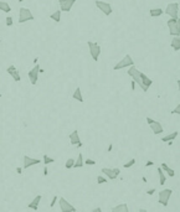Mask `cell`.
I'll return each mask as SVG.
<instances>
[{"mask_svg":"<svg viewBox=\"0 0 180 212\" xmlns=\"http://www.w3.org/2000/svg\"><path fill=\"white\" fill-rule=\"evenodd\" d=\"M169 34L171 36H180V19H169L167 21Z\"/></svg>","mask_w":180,"mask_h":212,"instance_id":"6da1fadb","label":"cell"},{"mask_svg":"<svg viewBox=\"0 0 180 212\" xmlns=\"http://www.w3.org/2000/svg\"><path fill=\"white\" fill-rule=\"evenodd\" d=\"M87 46H88V50H89V53H91L93 61H98L100 56H101V46L97 44V42H93V41H87Z\"/></svg>","mask_w":180,"mask_h":212,"instance_id":"7a4b0ae2","label":"cell"},{"mask_svg":"<svg viewBox=\"0 0 180 212\" xmlns=\"http://www.w3.org/2000/svg\"><path fill=\"white\" fill-rule=\"evenodd\" d=\"M133 65H134V61H133V58H132V56H130V55H126L119 62L116 63L114 67H113V69L118 71V69H122V68H128V67L133 66Z\"/></svg>","mask_w":180,"mask_h":212,"instance_id":"3957f363","label":"cell"},{"mask_svg":"<svg viewBox=\"0 0 180 212\" xmlns=\"http://www.w3.org/2000/svg\"><path fill=\"white\" fill-rule=\"evenodd\" d=\"M34 19H35V16L32 15L30 9H27V8L19 9V24H24L26 21H31Z\"/></svg>","mask_w":180,"mask_h":212,"instance_id":"277c9868","label":"cell"},{"mask_svg":"<svg viewBox=\"0 0 180 212\" xmlns=\"http://www.w3.org/2000/svg\"><path fill=\"white\" fill-rule=\"evenodd\" d=\"M171 194H173V190L171 189H164V190H162V191L158 194V202L162 203L164 207H167L168 206V202H169L170 197H171Z\"/></svg>","mask_w":180,"mask_h":212,"instance_id":"5b68a950","label":"cell"},{"mask_svg":"<svg viewBox=\"0 0 180 212\" xmlns=\"http://www.w3.org/2000/svg\"><path fill=\"white\" fill-rule=\"evenodd\" d=\"M179 9H180V5L179 3H170L167 5L164 12L169 15L171 19H178L179 18Z\"/></svg>","mask_w":180,"mask_h":212,"instance_id":"8992f818","label":"cell"},{"mask_svg":"<svg viewBox=\"0 0 180 212\" xmlns=\"http://www.w3.org/2000/svg\"><path fill=\"white\" fill-rule=\"evenodd\" d=\"M94 4H96V6L105 15H107V16H109L110 14L113 12V10H112V5H110L109 3H107V1H103V0H96L94 1Z\"/></svg>","mask_w":180,"mask_h":212,"instance_id":"52a82bcc","label":"cell"},{"mask_svg":"<svg viewBox=\"0 0 180 212\" xmlns=\"http://www.w3.org/2000/svg\"><path fill=\"white\" fill-rule=\"evenodd\" d=\"M59 205H60V210L61 212H77V210L75 208L72 203H70L64 197H60L59 199Z\"/></svg>","mask_w":180,"mask_h":212,"instance_id":"ba28073f","label":"cell"},{"mask_svg":"<svg viewBox=\"0 0 180 212\" xmlns=\"http://www.w3.org/2000/svg\"><path fill=\"white\" fill-rule=\"evenodd\" d=\"M147 123L150 125V129L153 130V133L155 134V135H158V134H162L164 132L163 129V125L159 123L158 121H154V119H151L149 117H147Z\"/></svg>","mask_w":180,"mask_h":212,"instance_id":"9c48e42d","label":"cell"},{"mask_svg":"<svg viewBox=\"0 0 180 212\" xmlns=\"http://www.w3.org/2000/svg\"><path fill=\"white\" fill-rule=\"evenodd\" d=\"M102 173L106 174V175L108 176L109 180H116V179L119 176V174H121V169H118V167H113V169H110V167H103V169H102Z\"/></svg>","mask_w":180,"mask_h":212,"instance_id":"30bf717a","label":"cell"},{"mask_svg":"<svg viewBox=\"0 0 180 212\" xmlns=\"http://www.w3.org/2000/svg\"><path fill=\"white\" fill-rule=\"evenodd\" d=\"M40 65H36L34 66V68L32 69H30L29 71V73H27V76H29V80H30V82H31V84H36L37 83V81H39V72H40Z\"/></svg>","mask_w":180,"mask_h":212,"instance_id":"8fae6325","label":"cell"},{"mask_svg":"<svg viewBox=\"0 0 180 212\" xmlns=\"http://www.w3.org/2000/svg\"><path fill=\"white\" fill-rule=\"evenodd\" d=\"M140 81H142V91L143 92H147L149 88H150V86L153 84V80L151 78H149L148 76H145L143 72H140Z\"/></svg>","mask_w":180,"mask_h":212,"instance_id":"7c38bea8","label":"cell"},{"mask_svg":"<svg viewBox=\"0 0 180 212\" xmlns=\"http://www.w3.org/2000/svg\"><path fill=\"white\" fill-rule=\"evenodd\" d=\"M75 3H76V0H59L60 10H61V11L68 12V11L72 9V6L75 5Z\"/></svg>","mask_w":180,"mask_h":212,"instance_id":"4fadbf2b","label":"cell"},{"mask_svg":"<svg viewBox=\"0 0 180 212\" xmlns=\"http://www.w3.org/2000/svg\"><path fill=\"white\" fill-rule=\"evenodd\" d=\"M40 159H34L31 156H27V155H24V165H23V169L26 170V169H29L36 164H40Z\"/></svg>","mask_w":180,"mask_h":212,"instance_id":"5bb4252c","label":"cell"},{"mask_svg":"<svg viewBox=\"0 0 180 212\" xmlns=\"http://www.w3.org/2000/svg\"><path fill=\"white\" fill-rule=\"evenodd\" d=\"M68 139H70V143L72 145H76V146H82L83 144H82V141L80 139V135H78V130L75 129L70 135H68Z\"/></svg>","mask_w":180,"mask_h":212,"instance_id":"9a60e30c","label":"cell"},{"mask_svg":"<svg viewBox=\"0 0 180 212\" xmlns=\"http://www.w3.org/2000/svg\"><path fill=\"white\" fill-rule=\"evenodd\" d=\"M6 72H8V73L12 77L14 81H16V82L21 81V76L19 75V69H16V67L14 66V65H10L8 68H6Z\"/></svg>","mask_w":180,"mask_h":212,"instance_id":"2e32d148","label":"cell"},{"mask_svg":"<svg viewBox=\"0 0 180 212\" xmlns=\"http://www.w3.org/2000/svg\"><path fill=\"white\" fill-rule=\"evenodd\" d=\"M160 169L164 171V174H168L169 178H174V176H175V171L173 170L171 167H169L167 164H165V162H163V164L160 165Z\"/></svg>","mask_w":180,"mask_h":212,"instance_id":"e0dca14e","label":"cell"},{"mask_svg":"<svg viewBox=\"0 0 180 212\" xmlns=\"http://www.w3.org/2000/svg\"><path fill=\"white\" fill-rule=\"evenodd\" d=\"M110 212H129V208L127 203H119L117 206H114Z\"/></svg>","mask_w":180,"mask_h":212,"instance_id":"ac0fdd59","label":"cell"},{"mask_svg":"<svg viewBox=\"0 0 180 212\" xmlns=\"http://www.w3.org/2000/svg\"><path fill=\"white\" fill-rule=\"evenodd\" d=\"M171 47H173V50L174 51H179L180 50V36H173Z\"/></svg>","mask_w":180,"mask_h":212,"instance_id":"d6986e66","label":"cell"},{"mask_svg":"<svg viewBox=\"0 0 180 212\" xmlns=\"http://www.w3.org/2000/svg\"><path fill=\"white\" fill-rule=\"evenodd\" d=\"M179 135V132H173L171 134H168V135H165L162 138V141H164V143H169V141H173L176 137Z\"/></svg>","mask_w":180,"mask_h":212,"instance_id":"ffe728a7","label":"cell"},{"mask_svg":"<svg viewBox=\"0 0 180 212\" xmlns=\"http://www.w3.org/2000/svg\"><path fill=\"white\" fill-rule=\"evenodd\" d=\"M72 98L73 99H76V101H78V102H83V97H82V92H81V88L80 87H77L75 89V92H73V94H72Z\"/></svg>","mask_w":180,"mask_h":212,"instance_id":"44dd1931","label":"cell"},{"mask_svg":"<svg viewBox=\"0 0 180 212\" xmlns=\"http://www.w3.org/2000/svg\"><path fill=\"white\" fill-rule=\"evenodd\" d=\"M149 14L151 18H158V16H162L164 14V10L160 9V8H155V9H150L149 10Z\"/></svg>","mask_w":180,"mask_h":212,"instance_id":"7402d4cb","label":"cell"},{"mask_svg":"<svg viewBox=\"0 0 180 212\" xmlns=\"http://www.w3.org/2000/svg\"><path fill=\"white\" fill-rule=\"evenodd\" d=\"M158 178H159V185H164L165 181H167V176H165L164 171L160 167H158Z\"/></svg>","mask_w":180,"mask_h":212,"instance_id":"603a6c76","label":"cell"},{"mask_svg":"<svg viewBox=\"0 0 180 212\" xmlns=\"http://www.w3.org/2000/svg\"><path fill=\"white\" fill-rule=\"evenodd\" d=\"M0 10L4 11L5 14H9L11 11V6L9 5V3H6V1H0Z\"/></svg>","mask_w":180,"mask_h":212,"instance_id":"cb8c5ba5","label":"cell"},{"mask_svg":"<svg viewBox=\"0 0 180 212\" xmlns=\"http://www.w3.org/2000/svg\"><path fill=\"white\" fill-rule=\"evenodd\" d=\"M61 12H62L61 10H56V11L52 12L51 15H50V19L53 20L55 23H60V21H61Z\"/></svg>","mask_w":180,"mask_h":212,"instance_id":"d4e9b609","label":"cell"},{"mask_svg":"<svg viewBox=\"0 0 180 212\" xmlns=\"http://www.w3.org/2000/svg\"><path fill=\"white\" fill-rule=\"evenodd\" d=\"M83 165H85V164H83V156H82V154H78L77 160H75L73 167H82Z\"/></svg>","mask_w":180,"mask_h":212,"instance_id":"484cf974","label":"cell"},{"mask_svg":"<svg viewBox=\"0 0 180 212\" xmlns=\"http://www.w3.org/2000/svg\"><path fill=\"white\" fill-rule=\"evenodd\" d=\"M55 161V159H52V158H50L47 154H44L42 155V162L45 165H48V164H51V162H53Z\"/></svg>","mask_w":180,"mask_h":212,"instance_id":"4316f807","label":"cell"},{"mask_svg":"<svg viewBox=\"0 0 180 212\" xmlns=\"http://www.w3.org/2000/svg\"><path fill=\"white\" fill-rule=\"evenodd\" d=\"M73 164H75V159H72V158H70V159H67V161H66V164H65V167L66 169H72L73 167Z\"/></svg>","mask_w":180,"mask_h":212,"instance_id":"83f0119b","label":"cell"},{"mask_svg":"<svg viewBox=\"0 0 180 212\" xmlns=\"http://www.w3.org/2000/svg\"><path fill=\"white\" fill-rule=\"evenodd\" d=\"M41 199H42V196H41L40 194L37 195V196H35V199H34L30 203H32V205H35V206H39V203H40V201H41Z\"/></svg>","mask_w":180,"mask_h":212,"instance_id":"f1b7e54d","label":"cell"},{"mask_svg":"<svg viewBox=\"0 0 180 212\" xmlns=\"http://www.w3.org/2000/svg\"><path fill=\"white\" fill-rule=\"evenodd\" d=\"M134 164H135V159H130L128 162H126V164L123 165V167H126V169H128V167H132Z\"/></svg>","mask_w":180,"mask_h":212,"instance_id":"f546056e","label":"cell"},{"mask_svg":"<svg viewBox=\"0 0 180 212\" xmlns=\"http://www.w3.org/2000/svg\"><path fill=\"white\" fill-rule=\"evenodd\" d=\"M83 164L85 165H96V161L93 160V159H86V160H83Z\"/></svg>","mask_w":180,"mask_h":212,"instance_id":"4dcf8cb0","label":"cell"},{"mask_svg":"<svg viewBox=\"0 0 180 212\" xmlns=\"http://www.w3.org/2000/svg\"><path fill=\"white\" fill-rule=\"evenodd\" d=\"M97 182L98 183H107V179L100 175V176H97Z\"/></svg>","mask_w":180,"mask_h":212,"instance_id":"1f68e13d","label":"cell"},{"mask_svg":"<svg viewBox=\"0 0 180 212\" xmlns=\"http://www.w3.org/2000/svg\"><path fill=\"white\" fill-rule=\"evenodd\" d=\"M5 20H6V21H5V23H6V26H8V27L12 26V18H11V16H8Z\"/></svg>","mask_w":180,"mask_h":212,"instance_id":"d6a6232c","label":"cell"},{"mask_svg":"<svg viewBox=\"0 0 180 212\" xmlns=\"http://www.w3.org/2000/svg\"><path fill=\"white\" fill-rule=\"evenodd\" d=\"M27 208L34 210V211H37V210H39V206H35V205H32V203H27Z\"/></svg>","mask_w":180,"mask_h":212,"instance_id":"836d02e7","label":"cell"},{"mask_svg":"<svg viewBox=\"0 0 180 212\" xmlns=\"http://www.w3.org/2000/svg\"><path fill=\"white\" fill-rule=\"evenodd\" d=\"M57 199H59V196H53V199H52V201H51V203H50V207H53L55 205H56Z\"/></svg>","mask_w":180,"mask_h":212,"instance_id":"e575fe53","label":"cell"},{"mask_svg":"<svg viewBox=\"0 0 180 212\" xmlns=\"http://www.w3.org/2000/svg\"><path fill=\"white\" fill-rule=\"evenodd\" d=\"M171 113H173V114H180V104H178V105H176V108H175L174 110H173Z\"/></svg>","mask_w":180,"mask_h":212,"instance_id":"d590c367","label":"cell"},{"mask_svg":"<svg viewBox=\"0 0 180 212\" xmlns=\"http://www.w3.org/2000/svg\"><path fill=\"white\" fill-rule=\"evenodd\" d=\"M147 194H148V195H154V194H155V189H150V190H148Z\"/></svg>","mask_w":180,"mask_h":212,"instance_id":"8d00e7d4","label":"cell"},{"mask_svg":"<svg viewBox=\"0 0 180 212\" xmlns=\"http://www.w3.org/2000/svg\"><path fill=\"white\" fill-rule=\"evenodd\" d=\"M153 165H154V162H153V161H150V160L145 162V166H147V167H148V166H153Z\"/></svg>","mask_w":180,"mask_h":212,"instance_id":"74e56055","label":"cell"},{"mask_svg":"<svg viewBox=\"0 0 180 212\" xmlns=\"http://www.w3.org/2000/svg\"><path fill=\"white\" fill-rule=\"evenodd\" d=\"M44 175H45V176H47V175H48V169H47V165H45V167H44Z\"/></svg>","mask_w":180,"mask_h":212,"instance_id":"f35d334b","label":"cell"},{"mask_svg":"<svg viewBox=\"0 0 180 212\" xmlns=\"http://www.w3.org/2000/svg\"><path fill=\"white\" fill-rule=\"evenodd\" d=\"M16 173H18L19 175H21V174H23V167H19V166H18V167H16Z\"/></svg>","mask_w":180,"mask_h":212,"instance_id":"ab89813d","label":"cell"},{"mask_svg":"<svg viewBox=\"0 0 180 212\" xmlns=\"http://www.w3.org/2000/svg\"><path fill=\"white\" fill-rule=\"evenodd\" d=\"M92 212H102V208H101V207H96Z\"/></svg>","mask_w":180,"mask_h":212,"instance_id":"60d3db41","label":"cell"},{"mask_svg":"<svg viewBox=\"0 0 180 212\" xmlns=\"http://www.w3.org/2000/svg\"><path fill=\"white\" fill-rule=\"evenodd\" d=\"M138 212H148V211H147V210H145V208H140V210H139V211H138Z\"/></svg>","mask_w":180,"mask_h":212,"instance_id":"b9f144b4","label":"cell"},{"mask_svg":"<svg viewBox=\"0 0 180 212\" xmlns=\"http://www.w3.org/2000/svg\"><path fill=\"white\" fill-rule=\"evenodd\" d=\"M112 148H113V145H112V144H110V145L108 146V151H110V150H112Z\"/></svg>","mask_w":180,"mask_h":212,"instance_id":"7bdbcfd3","label":"cell"},{"mask_svg":"<svg viewBox=\"0 0 180 212\" xmlns=\"http://www.w3.org/2000/svg\"><path fill=\"white\" fill-rule=\"evenodd\" d=\"M19 1H25V0H19Z\"/></svg>","mask_w":180,"mask_h":212,"instance_id":"ee69618b","label":"cell"},{"mask_svg":"<svg viewBox=\"0 0 180 212\" xmlns=\"http://www.w3.org/2000/svg\"><path fill=\"white\" fill-rule=\"evenodd\" d=\"M0 97H1V93H0Z\"/></svg>","mask_w":180,"mask_h":212,"instance_id":"f6af8a7d","label":"cell"},{"mask_svg":"<svg viewBox=\"0 0 180 212\" xmlns=\"http://www.w3.org/2000/svg\"><path fill=\"white\" fill-rule=\"evenodd\" d=\"M0 41H1V40H0Z\"/></svg>","mask_w":180,"mask_h":212,"instance_id":"bcb514c9","label":"cell"}]
</instances>
